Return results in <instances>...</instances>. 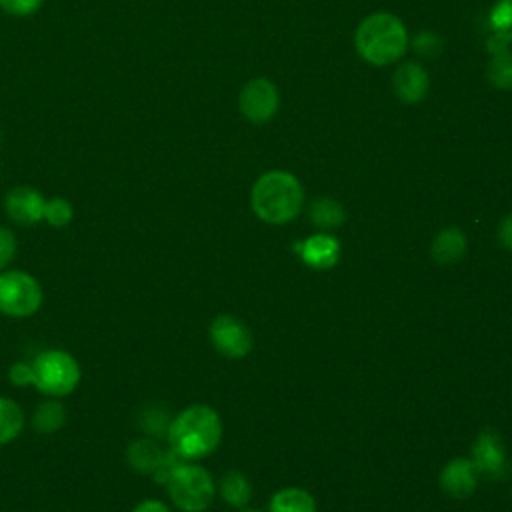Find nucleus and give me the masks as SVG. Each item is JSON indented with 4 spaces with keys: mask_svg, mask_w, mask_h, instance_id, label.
<instances>
[{
    "mask_svg": "<svg viewBox=\"0 0 512 512\" xmlns=\"http://www.w3.org/2000/svg\"><path fill=\"white\" fill-rule=\"evenodd\" d=\"M166 438L170 450L180 460L194 462L206 458L220 444V416L208 404H190L170 420Z\"/></svg>",
    "mask_w": 512,
    "mask_h": 512,
    "instance_id": "obj_1",
    "label": "nucleus"
},
{
    "mask_svg": "<svg viewBox=\"0 0 512 512\" xmlns=\"http://www.w3.org/2000/svg\"><path fill=\"white\" fill-rule=\"evenodd\" d=\"M250 202L260 220L268 224H286L298 216L304 202V190L294 174L272 170L256 180Z\"/></svg>",
    "mask_w": 512,
    "mask_h": 512,
    "instance_id": "obj_2",
    "label": "nucleus"
},
{
    "mask_svg": "<svg viewBox=\"0 0 512 512\" xmlns=\"http://www.w3.org/2000/svg\"><path fill=\"white\" fill-rule=\"evenodd\" d=\"M354 44L366 62L374 66H386L402 58L406 52L408 32L394 14L376 12L360 22Z\"/></svg>",
    "mask_w": 512,
    "mask_h": 512,
    "instance_id": "obj_3",
    "label": "nucleus"
},
{
    "mask_svg": "<svg viewBox=\"0 0 512 512\" xmlns=\"http://www.w3.org/2000/svg\"><path fill=\"white\" fill-rule=\"evenodd\" d=\"M30 364L32 386L46 398H66L78 388L82 380V368L78 360L62 348H46L38 352Z\"/></svg>",
    "mask_w": 512,
    "mask_h": 512,
    "instance_id": "obj_4",
    "label": "nucleus"
},
{
    "mask_svg": "<svg viewBox=\"0 0 512 512\" xmlns=\"http://www.w3.org/2000/svg\"><path fill=\"white\" fill-rule=\"evenodd\" d=\"M166 490L172 504L182 512H204L216 494V486L206 468L194 462H178L168 480Z\"/></svg>",
    "mask_w": 512,
    "mask_h": 512,
    "instance_id": "obj_5",
    "label": "nucleus"
},
{
    "mask_svg": "<svg viewBox=\"0 0 512 512\" xmlns=\"http://www.w3.org/2000/svg\"><path fill=\"white\" fill-rule=\"evenodd\" d=\"M44 302V292L36 276L24 270L6 268L0 272V314L8 318H30Z\"/></svg>",
    "mask_w": 512,
    "mask_h": 512,
    "instance_id": "obj_6",
    "label": "nucleus"
},
{
    "mask_svg": "<svg viewBox=\"0 0 512 512\" xmlns=\"http://www.w3.org/2000/svg\"><path fill=\"white\" fill-rule=\"evenodd\" d=\"M240 112L244 114V118H248L254 124H262L268 122L280 104V96L276 86L266 80V78H254L248 84H244L240 98Z\"/></svg>",
    "mask_w": 512,
    "mask_h": 512,
    "instance_id": "obj_7",
    "label": "nucleus"
},
{
    "mask_svg": "<svg viewBox=\"0 0 512 512\" xmlns=\"http://www.w3.org/2000/svg\"><path fill=\"white\" fill-rule=\"evenodd\" d=\"M472 462L478 474L490 480H502L510 472L506 448L502 444V438L494 430H484L478 434L472 446Z\"/></svg>",
    "mask_w": 512,
    "mask_h": 512,
    "instance_id": "obj_8",
    "label": "nucleus"
},
{
    "mask_svg": "<svg viewBox=\"0 0 512 512\" xmlns=\"http://www.w3.org/2000/svg\"><path fill=\"white\" fill-rule=\"evenodd\" d=\"M210 340L214 348L228 358H242L252 348V334L244 322L222 314L210 324Z\"/></svg>",
    "mask_w": 512,
    "mask_h": 512,
    "instance_id": "obj_9",
    "label": "nucleus"
},
{
    "mask_svg": "<svg viewBox=\"0 0 512 512\" xmlns=\"http://www.w3.org/2000/svg\"><path fill=\"white\" fill-rule=\"evenodd\" d=\"M46 198L32 186H16L4 196V212L18 226H34L44 220Z\"/></svg>",
    "mask_w": 512,
    "mask_h": 512,
    "instance_id": "obj_10",
    "label": "nucleus"
},
{
    "mask_svg": "<svg viewBox=\"0 0 512 512\" xmlns=\"http://www.w3.org/2000/svg\"><path fill=\"white\" fill-rule=\"evenodd\" d=\"M478 482V470L470 458H454L440 474V486L452 498H468Z\"/></svg>",
    "mask_w": 512,
    "mask_h": 512,
    "instance_id": "obj_11",
    "label": "nucleus"
},
{
    "mask_svg": "<svg viewBox=\"0 0 512 512\" xmlns=\"http://www.w3.org/2000/svg\"><path fill=\"white\" fill-rule=\"evenodd\" d=\"M392 88L402 102H420L428 92V72L418 62H406L396 68Z\"/></svg>",
    "mask_w": 512,
    "mask_h": 512,
    "instance_id": "obj_12",
    "label": "nucleus"
},
{
    "mask_svg": "<svg viewBox=\"0 0 512 512\" xmlns=\"http://www.w3.org/2000/svg\"><path fill=\"white\" fill-rule=\"evenodd\" d=\"M168 452L154 438H136L126 448L128 464L140 474H154L166 460Z\"/></svg>",
    "mask_w": 512,
    "mask_h": 512,
    "instance_id": "obj_13",
    "label": "nucleus"
},
{
    "mask_svg": "<svg viewBox=\"0 0 512 512\" xmlns=\"http://www.w3.org/2000/svg\"><path fill=\"white\" fill-rule=\"evenodd\" d=\"M298 252L302 260L312 268H330L338 262L340 244L336 238L328 234H316L302 244H298Z\"/></svg>",
    "mask_w": 512,
    "mask_h": 512,
    "instance_id": "obj_14",
    "label": "nucleus"
},
{
    "mask_svg": "<svg viewBox=\"0 0 512 512\" xmlns=\"http://www.w3.org/2000/svg\"><path fill=\"white\" fill-rule=\"evenodd\" d=\"M466 250V236L460 228H446L442 230L432 244V256L438 264H454L462 258Z\"/></svg>",
    "mask_w": 512,
    "mask_h": 512,
    "instance_id": "obj_15",
    "label": "nucleus"
},
{
    "mask_svg": "<svg viewBox=\"0 0 512 512\" xmlns=\"http://www.w3.org/2000/svg\"><path fill=\"white\" fill-rule=\"evenodd\" d=\"M24 424L26 416L22 406L8 396H0V446L14 442L22 434Z\"/></svg>",
    "mask_w": 512,
    "mask_h": 512,
    "instance_id": "obj_16",
    "label": "nucleus"
},
{
    "mask_svg": "<svg viewBox=\"0 0 512 512\" xmlns=\"http://www.w3.org/2000/svg\"><path fill=\"white\" fill-rule=\"evenodd\" d=\"M66 424V408L58 398L40 402L32 414V428L38 434H54Z\"/></svg>",
    "mask_w": 512,
    "mask_h": 512,
    "instance_id": "obj_17",
    "label": "nucleus"
},
{
    "mask_svg": "<svg viewBox=\"0 0 512 512\" xmlns=\"http://www.w3.org/2000/svg\"><path fill=\"white\" fill-rule=\"evenodd\" d=\"M270 512H316V502L302 488H284L272 496Z\"/></svg>",
    "mask_w": 512,
    "mask_h": 512,
    "instance_id": "obj_18",
    "label": "nucleus"
},
{
    "mask_svg": "<svg viewBox=\"0 0 512 512\" xmlns=\"http://www.w3.org/2000/svg\"><path fill=\"white\" fill-rule=\"evenodd\" d=\"M220 496L224 498V502H228L230 506L242 508L248 504V500L252 498V488L250 482L246 480V476L238 470H230L222 476L220 480Z\"/></svg>",
    "mask_w": 512,
    "mask_h": 512,
    "instance_id": "obj_19",
    "label": "nucleus"
},
{
    "mask_svg": "<svg viewBox=\"0 0 512 512\" xmlns=\"http://www.w3.org/2000/svg\"><path fill=\"white\" fill-rule=\"evenodd\" d=\"M308 214H310V220L318 228H324V230L340 226L344 222V218H346L344 216V208L336 200H332V198H318V200H314L310 204Z\"/></svg>",
    "mask_w": 512,
    "mask_h": 512,
    "instance_id": "obj_20",
    "label": "nucleus"
},
{
    "mask_svg": "<svg viewBox=\"0 0 512 512\" xmlns=\"http://www.w3.org/2000/svg\"><path fill=\"white\" fill-rule=\"evenodd\" d=\"M486 76L496 88H512V50H500L488 64Z\"/></svg>",
    "mask_w": 512,
    "mask_h": 512,
    "instance_id": "obj_21",
    "label": "nucleus"
},
{
    "mask_svg": "<svg viewBox=\"0 0 512 512\" xmlns=\"http://www.w3.org/2000/svg\"><path fill=\"white\" fill-rule=\"evenodd\" d=\"M74 218V206L62 196L48 198L44 204V222L52 228H66Z\"/></svg>",
    "mask_w": 512,
    "mask_h": 512,
    "instance_id": "obj_22",
    "label": "nucleus"
},
{
    "mask_svg": "<svg viewBox=\"0 0 512 512\" xmlns=\"http://www.w3.org/2000/svg\"><path fill=\"white\" fill-rule=\"evenodd\" d=\"M490 22L502 40L512 42V0H498L492 8Z\"/></svg>",
    "mask_w": 512,
    "mask_h": 512,
    "instance_id": "obj_23",
    "label": "nucleus"
},
{
    "mask_svg": "<svg viewBox=\"0 0 512 512\" xmlns=\"http://www.w3.org/2000/svg\"><path fill=\"white\" fill-rule=\"evenodd\" d=\"M16 252H18V240L14 232L6 226H0V272L14 262Z\"/></svg>",
    "mask_w": 512,
    "mask_h": 512,
    "instance_id": "obj_24",
    "label": "nucleus"
},
{
    "mask_svg": "<svg viewBox=\"0 0 512 512\" xmlns=\"http://www.w3.org/2000/svg\"><path fill=\"white\" fill-rule=\"evenodd\" d=\"M42 2L44 0H0V8L10 16L24 18L32 16L42 6Z\"/></svg>",
    "mask_w": 512,
    "mask_h": 512,
    "instance_id": "obj_25",
    "label": "nucleus"
},
{
    "mask_svg": "<svg viewBox=\"0 0 512 512\" xmlns=\"http://www.w3.org/2000/svg\"><path fill=\"white\" fill-rule=\"evenodd\" d=\"M8 380L12 386L16 388H26V386H32V364L30 362H14L10 368H8Z\"/></svg>",
    "mask_w": 512,
    "mask_h": 512,
    "instance_id": "obj_26",
    "label": "nucleus"
},
{
    "mask_svg": "<svg viewBox=\"0 0 512 512\" xmlns=\"http://www.w3.org/2000/svg\"><path fill=\"white\" fill-rule=\"evenodd\" d=\"M498 240L506 250H512V214L502 218L498 226Z\"/></svg>",
    "mask_w": 512,
    "mask_h": 512,
    "instance_id": "obj_27",
    "label": "nucleus"
},
{
    "mask_svg": "<svg viewBox=\"0 0 512 512\" xmlns=\"http://www.w3.org/2000/svg\"><path fill=\"white\" fill-rule=\"evenodd\" d=\"M132 512H172L162 500H156V498H146V500H140Z\"/></svg>",
    "mask_w": 512,
    "mask_h": 512,
    "instance_id": "obj_28",
    "label": "nucleus"
},
{
    "mask_svg": "<svg viewBox=\"0 0 512 512\" xmlns=\"http://www.w3.org/2000/svg\"><path fill=\"white\" fill-rule=\"evenodd\" d=\"M244 512H258V510H244Z\"/></svg>",
    "mask_w": 512,
    "mask_h": 512,
    "instance_id": "obj_29",
    "label": "nucleus"
}]
</instances>
